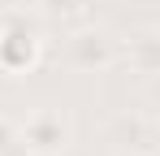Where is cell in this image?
Here are the masks:
<instances>
[{
	"instance_id": "6da1fadb",
	"label": "cell",
	"mask_w": 160,
	"mask_h": 156,
	"mask_svg": "<svg viewBox=\"0 0 160 156\" xmlns=\"http://www.w3.org/2000/svg\"><path fill=\"white\" fill-rule=\"evenodd\" d=\"M39 61V35L22 22H9L0 30V70L4 74H26Z\"/></svg>"
},
{
	"instance_id": "7a4b0ae2",
	"label": "cell",
	"mask_w": 160,
	"mask_h": 156,
	"mask_svg": "<svg viewBox=\"0 0 160 156\" xmlns=\"http://www.w3.org/2000/svg\"><path fill=\"white\" fill-rule=\"evenodd\" d=\"M22 139H26V148H30V152L48 156V152H61V148H65L69 126H65V117H61V113H52V108H39V113L26 122Z\"/></svg>"
},
{
	"instance_id": "3957f363",
	"label": "cell",
	"mask_w": 160,
	"mask_h": 156,
	"mask_svg": "<svg viewBox=\"0 0 160 156\" xmlns=\"http://www.w3.org/2000/svg\"><path fill=\"white\" fill-rule=\"evenodd\" d=\"M74 65L78 70H104V65H112V39L104 30L74 35Z\"/></svg>"
},
{
	"instance_id": "277c9868",
	"label": "cell",
	"mask_w": 160,
	"mask_h": 156,
	"mask_svg": "<svg viewBox=\"0 0 160 156\" xmlns=\"http://www.w3.org/2000/svg\"><path fill=\"white\" fill-rule=\"evenodd\" d=\"M48 9H52V13H74L78 0H48Z\"/></svg>"
}]
</instances>
